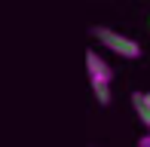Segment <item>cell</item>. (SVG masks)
Listing matches in <instances>:
<instances>
[{
	"mask_svg": "<svg viewBox=\"0 0 150 147\" xmlns=\"http://www.w3.org/2000/svg\"><path fill=\"white\" fill-rule=\"evenodd\" d=\"M86 71H89V83H92V89H107V86H110V80H113L110 64H107L95 49L86 52Z\"/></svg>",
	"mask_w": 150,
	"mask_h": 147,
	"instance_id": "7a4b0ae2",
	"label": "cell"
},
{
	"mask_svg": "<svg viewBox=\"0 0 150 147\" xmlns=\"http://www.w3.org/2000/svg\"><path fill=\"white\" fill-rule=\"evenodd\" d=\"M92 34L101 40V46H104V49L117 52V55H122V58H138V55H141L138 40H132V37H126V34H120V31L107 28V25H95V28H92Z\"/></svg>",
	"mask_w": 150,
	"mask_h": 147,
	"instance_id": "6da1fadb",
	"label": "cell"
},
{
	"mask_svg": "<svg viewBox=\"0 0 150 147\" xmlns=\"http://www.w3.org/2000/svg\"><path fill=\"white\" fill-rule=\"evenodd\" d=\"M132 107H135L138 119L147 126V132H150V107H147V101H144V92H132Z\"/></svg>",
	"mask_w": 150,
	"mask_h": 147,
	"instance_id": "3957f363",
	"label": "cell"
},
{
	"mask_svg": "<svg viewBox=\"0 0 150 147\" xmlns=\"http://www.w3.org/2000/svg\"><path fill=\"white\" fill-rule=\"evenodd\" d=\"M144 101H147V107H150V92H144Z\"/></svg>",
	"mask_w": 150,
	"mask_h": 147,
	"instance_id": "5b68a950",
	"label": "cell"
},
{
	"mask_svg": "<svg viewBox=\"0 0 150 147\" xmlns=\"http://www.w3.org/2000/svg\"><path fill=\"white\" fill-rule=\"evenodd\" d=\"M138 147H150V132H144V135L138 138Z\"/></svg>",
	"mask_w": 150,
	"mask_h": 147,
	"instance_id": "277c9868",
	"label": "cell"
}]
</instances>
